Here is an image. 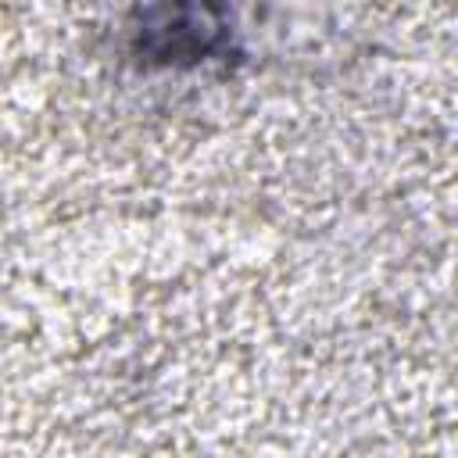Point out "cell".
<instances>
[{"mask_svg":"<svg viewBox=\"0 0 458 458\" xmlns=\"http://www.w3.org/2000/svg\"><path fill=\"white\" fill-rule=\"evenodd\" d=\"M225 47V18L215 11V0H157L143 14L140 54L157 61H204Z\"/></svg>","mask_w":458,"mask_h":458,"instance_id":"cell-1","label":"cell"}]
</instances>
